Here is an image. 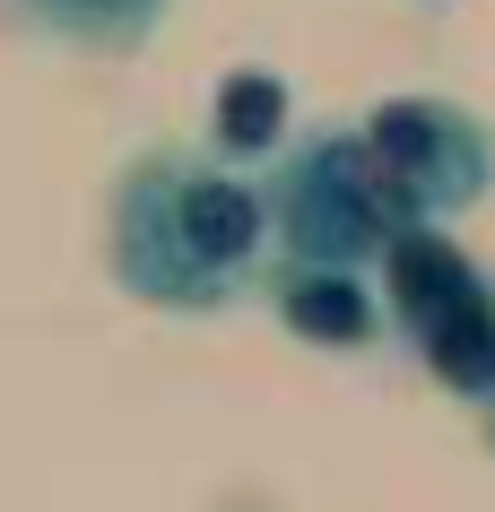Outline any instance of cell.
<instances>
[{"label":"cell","instance_id":"obj_2","mask_svg":"<svg viewBox=\"0 0 495 512\" xmlns=\"http://www.w3.org/2000/svg\"><path fill=\"white\" fill-rule=\"evenodd\" d=\"M261 200L278 261H322V270H383L391 243L426 226V209L400 191V174L374 157L357 122L287 131V148L261 165Z\"/></svg>","mask_w":495,"mask_h":512},{"label":"cell","instance_id":"obj_3","mask_svg":"<svg viewBox=\"0 0 495 512\" xmlns=\"http://www.w3.org/2000/svg\"><path fill=\"white\" fill-rule=\"evenodd\" d=\"M383 304H391V330L409 339V356L443 391L487 408L495 400V287L478 261H461V243L443 226H417L383 252Z\"/></svg>","mask_w":495,"mask_h":512},{"label":"cell","instance_id":"obj_8","mask_svg":"<svg viewBox=\"0 0 495 512\" xmlns=\"http://www.w3.org/2000/svg\"><path fill=\"white\" fill-rule=\"evenodd\" d=\"M487 443H495V400H487Z\"/></svg>","mask_w":495,"mask_h":512},{"label":"cell","instance_id":"obj_1","mask_svg":"<svg viewBox=\"0 0 495 512\" xmlns=\"http://www.w3.org/2000/svg\"><path fill=\"white\" fill-rule=\"evenodd\" d=\"M105 261L113 287L157 313H218L252 296L278 261L261 174L218 148H139L105 191Z\"/></svg>","mask_w":495,"mask_h":512},{"label":"cell","instance_id":"obj_7","mask_svg":"<svg viewBox=\"0 0 495 512\" xmlns=\"http://www.w3.org/2000/svg\"><path fill=\"white\" fill-rule=\"evenodd\" d=\"M35 27L70 35V44H105V53H122V44H139V35H157L165 0H18Z\"/></svg>","mask_w":495,"mask_h":512},{"label":"cell","instance_id":"obj_4","mask_svg":"<svg viewBox=\"0 0 495 512\" xmlns=\"http://www.w3.org/2000/svg\"><path fill=\"white\" fill-rule=\"evenodd\" d=\"M357 131L400 174V191L426 209V226L469 217L495 191V131L469 105H452V96H374L357 113Z\"/></svg>","mask_w":495,"mask_h":512},{"label":"cell","instance_id":"obj_5","mask_svg":"<svg viewBox=\"0 0 495 512\" xmlns=\"http://www.w3.org/2000/svg\"><path fill=\"white\" fill-rule=\"evenodd\" d=\"M270 313L296 339L313 348H383L391 330V304H383V278L374 270H322V261H270Z\"/></svg>","mask_w":495,"mask_h":512},{"label":"cell","instance_id":"obj_6","mask_svg":"<svg viewBox=\"0 0 495 512\" xmlns=\"http://www.w3.org/2000/svg\"><path fill=\"white\" fill-rule=\"evenodd\" d=\"M209 148H218L226 165H261L287 148V79H270V70H235V79H218V105H209Z\"/></svg>","mask_w":495,"mask_h":512}]
</instances>
